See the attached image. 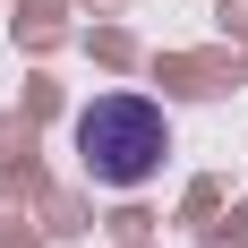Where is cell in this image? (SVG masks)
I'll return each instance as SVG.
<instances>
[{"mask_svg": "<svg viewBox=\"0 0 248 248\" xmlns=\"http://www.w3.org/2000/svg\"><path fill=\"white\" fill-rule=\"evenodd\" d=\"M77 154H86V171L103 188H137L154 171V154H163V111L137 94H103L86 103V120H77Z\"/></svg>", "mask_w": 248, "mask_h": 248, "instance_id": "cell-1", "label": "cell"}]
</instances>
